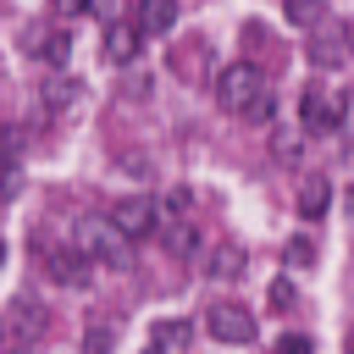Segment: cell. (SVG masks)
Masks as SVG:
<instances>
[{
  "mask_svg": "<svg viewBox=\"0 0 354 354\" xmlns=\"http://www.w3.org/2000/svg\"><path fill=\"white\" fill-rule=\"evenodd\" d=\"M77 249L94 260V266H111V271H127L133 266V238H122L111 227V216H83L77 221Z\"/></svg>",
  "mask_w": 354,
  "mask_h": 354,
  "instance_id": "6da1fadb",
  "label": "cell"
},
{
  "mask_svg": "<svg viewBox=\"0 0 354 354\" xmlns=\"http://www.w3.org/2000/svg\"><path fill=\"white\" fill-rule=\"evenodd\" d=\"M343 116H348L343 88H332V83H304V94H299V122H304V133H310V138L337 133V127H343Z\"/></svg>",
  "mask_w": 354,
  "mask_h": 354,
  "instance_id": "7a4b0ae2",
  "label": "cell"
},
{
  "mask_svg": "<svg viewBox=\"0 0 354 354\" xmlns=\"http://www.w3.org/2000/svg\"><path fill=\"white\" fill-rule=\"evenodd\" d=\"M266 88V77H260V66L254 61H232V66H221L216 72V105L221 111H232V116H243L249 111V100Z\"/></svg>",
  "mask_w": 354,
  "mask_h": 354,
  "instance_id": "3957f363",
  "label": "cell"
},
{
  "mask_svg": "<svg viewBox=\"0 0 354 354\" xmlns=\"http://www.w3.org/2000/svg\"><path fill=\"white\" fill-rule=\"evenodd\" d=\"M205 332L216 337V343H254V310L249 304H238V299H216L210 310H205Z\"/></svg>",
  "mask_w": 354,
  "mask_h": 354,
  "instance_id": "277c9868",
  "label": "cell"
},
{
  "mask_svg": "<svg viewBox=\"0 0 354 354\" xmlns=\"http://www.w3.org/2000/svg\"><path fill=\"white\" fill-rule=\"evenodd\" d=\"M348 39H354V28L348 22H315V39H310V66H321V72H332V66H343L348 61Z\"/></svg>",
  "mask_w": 354,
  "mask_h": 354,
  "instance_id": "5b68a950",
  "label": "cell"
},
{
  "mask_svg": "<svg viewBox=\"0 0 354 354\" xmlns=\"http://www.w3.org/2000/svg\"><path fill=\"white\" fill-rule=\"evenodd\" d=\"M111 227H116L122 238H149V232L160 227V210H155V199H149V194H127V199H116Z\"/></svg>",
  "mask_w": 354,
  "mask_h": 354,
  "instance_id": "8992f818",
  "label": "cell"
},
{
  "mask_svg": "<svg viewBox=\"0 0 354 354\" xmlns=\"http://www.w3.org/2000/svg\"><path fill=\"white\" fill-rule=\"evenodd\" d=\"M88 254L83 249H50V260H44V277L55 282V288H88Z\"/></svg>",
  "mask_w": 354,
  "mask_h": 354,
  "instance_id": "52a82bcc",
  "label": "cell"
},
{
  "mask_svg": "<svg viewBox=\"0 0 354 354\" xmlns=\"http://www.w3.org/2000/svg\"><path fill=\"white\" fill-rule=\"evenodd\" d=\"M138 39H155V33H171L177 28V0H138Z\"/></svg>",
  "mask_w": 354,
  "mask_h": 354,
  "instance_id": "ba28073f",
  "label": "cell"
},
{
  "mask_svg": "<svg viewBox=\"0 0 354 354\" xmlns=\"http://www.w3.org/2000/svg\"><path fill=\"white\" fill-rule=\"evenodd\" d=\"M133 55H138V28H133V22H111V28H105V61L127 66Z\"/></svg>",
  "mask_w": 354,
  "mask_h": 354,
  "instance_id": "9c48e42d",
  "label": "cell"
},
{
  "mask_svg": "<svg viewBox=\"0 0 354 354\" xmlns=\"http://www.w3.org/2000/svg\"><path fill=\"white\" fill-rule=\"evenodd\" d=\"M205 277H216V282H238V277H243V249H238V243H221V249H210V266H205Z\"/></svg>",
  "mask_w": 354,
  "mask_h": 354,
  "instance_id": "30bf717a",
  "label": "cell"
},
{
  "mask_svg": "<svg viewBox=\"0 0 354 354\" xmlns=\"http://www.w3.org/2000/svg\"><path fill=\"white\" fill-rule=\"evenodd\" d=\"M326 205H332L326 177H310V183L299 188V216H304V221H321V216H326Z\"/></svg>",
  "mask_w": 354,
  "mask_h": 354,
  "instance_id": "8fae6325",
  "label": "cell"
},
{
  "mask_svg": "<svg viewBox=\"0 0 354 354\" xmlns=\"http://www.w3.org/2000/svg\"><path fill=\"white\" fill-rule=\"evenodd\" d=\"M77 94H83V83L61 72V77L44 83V111H66V105H77Z\"/></svg>",
  "mask_w": 354,
  "mask_h": 354,
  "instance_id": "7c38bea8",
  "label": "cell"
},
{
  "mask_svg": "<svg viewBox=\"0 0 354 354\" xmlns=\"http://www.w3.org/2000/svg\"><path fill=\"white\" fill-rule=\"evenodd\" d=\"M6 332H11V337H33V332H44V315H39L28 299H17L11 315H6Z\"/></svg>",
  "mask_w": 354,
  "mask_h": 354,
  "instance_id": "4fadbf2b",
  "label": "cell"
},
{
  "mask_svg": "<svg viewBox=\"0 0 354 354\" xmlns=\"http://www.w3.org/2000/svg\"><path fill=\"white\" fill-rule=\"evenodd\" d=\"M188 343H194L188 321H155V348H188Z\"/></svg>",
  "mask_w": 354,
  "mask_h": 354,
  "instance_id": "5bb4252c",
  "label": "cell"
},
{
  "mask_svg": "<svg viewBox=\"0 0 354 354\" xmlns=\"http://www.w3.org/2000/svg\"><path fill=\"white\" fill-rule=\"evenodd\" d=\"M282 11H288L293 28H315V22H326V0H288Z\"/></svg>",
  "mask_w": 354,
  "mask_h": 354,
  "instance_id": "9a60e30c",
  "label": "cell"
},
{
  "mask_svg": "<svg viewBox=\"0 0 354 354\" xmlns=\"http://www.w3.org/2000/svg\"><path fill=\"white\" fill-rule=\"evenodd\" d=\"M39 55L50 61V66H66V55H72V33H44V44H39Z\"/></svg>",
  "mask_w": 354,
  "mask_h": 354,
  "instance_id": "2e32d148",
  "label": "cell"
},
{
  "mask_svg": "<svg viewBox=\"0 0 354 354\" xmlns=\"http://www.w3.org/2000/svg\"><path fill=\"white\" fill-rule=\"evenodd\" d=\"M22 144H28V127L6 122V127H0V160H17V155H22Z\"/></svg>",
  "mask_w": 354,
  "mask_h": 354,
  "instance_id": "e0dca14e",
  "label": "cell"
},
{
  "mask_svg": "<svg viewBox=\"0 0 354 354\" xmlns=\"http://www.w3.org/2000/svg\"><path fill=\"white\" fill-rule=\"evenodd\" d=\"M277 116V94L271 88H260L254 100H249V111H243V122H271Z\"/></svg>",
  "mask_w": 354,
  "mask_h": 354,
  "instance_id": "ac0fdd59",
  "label": "cell"
},
{
  "mask_svg": "<svg viewBox=\"0 0 354 354\" xmlns=\"http://www.w3.org/2000/svg\"><path fill=\"white\" fill-rule=\"evenodd\" d=\"M271 144H277V160H299V149H304V138H299V133H288V127H277V138H271Z\"/></svg>",
  "mask_w": 354,
  "mask_h": 354,
  "instance_id": "d6986e66",
  "label": "cell"
},
{
  "mask_svg": "<svg viewBox=\"0 0 354 354\" xmlns=\"http://www.w3.org/2000/svg\"><path fill=\"white\" fill-rule=\"evenodd\" d=\"M282 260H288V266H310V260H315V243H310V238H293V243L282 249Z\"/></svg>",
  "mask_w": 354,
  "mask_h": 354,
  "instance_id": "ffe728a7",
  "label": "cell"
},
{
  "mask_svg": "<svg viewBox=\"0 0 354 354\" xmlns=\"http://www.w3.org/2000/svg\"><path fill=\"white\" fill-rule=\"evenodd\" d=\"M166 249H171V254H194V227L183 221L177 232H166Z\"/></svg>",
  "mask_w": 354,
  "mask_h": 354,
  "instance_id": "44dd1931",
  "label": "cell"
},
{
  "mask_svg": "<svg viewBox=\"0 0 354 354\" xmlns=\"http://www.w3.org/2000/svg\"><path fill=\"white\" fill-rule=\"evenodd\" d=\"M22 188V171H17V160H0V199H11Z\"/></svg>",
  "mask_w": 354,
  "mask_h": 354,
  "instance_id": "7402d4cb",
  "label": "cell"
},
{
  "mask_svg": "<svg viewBox=\"0 0 354 354\" xmlns=\"http://www.w3.org/2000/svg\"><path fill=\"white\" fill-rule=\"evenodd\" d=\"M271 304H277V310H293V282H288V277L271 282Z\"/></svg>",
  "mask_w": 354,
  "mask_h": 354,
  "instance_id": "603a6c76",
  "label": "cell"
},
{
  "mask_svg": "<svg viewBox=\"0 0 354 354\" xmlns=\"http://www.w3.org/2000/svg\"><path fill=\"white\" fill-rule=\"evenodd\" d=\"M50 6H55V17H61V22H72V17H83L94 0H50Z\"/></svg>",
  "mask_w": 354,
  "mask_h": 354,
  "instance_id": "cb8c5ba5",
  "label": "cell"
},
{
  "mask_svg": "<svg viewBox=\"0 0 354 354\" xmlns=\"http://www.w3.org/2000/svg\"><path fill=\"white\" fill-rule=\"evenodd\" d=\"M277 354H310V337H304V332H288V337L277 343Z\"/></svg>",
  "mask_w": 354,
  "mask_h": 354,
  "instance_id": "d4e9b609",
  "label": "cell"
},
{
  "mask_svg": "<svg viewBox=\"0 0 354 354\" xmlns=\"http://www.w3.org/2000/svg\"><path fill=\"white\" fill-rule=\"evenodd\" d=\"M88 354H111V332H105V326L88 332Z\"/></svg>",
  "mask_w": 354,
  "mask_h": 354,
  "instance_id": "484cf974",
  "label": "cell"
},
{
  "mask_svg": "<svg viewBox=\"0 0 354 354\" xmlns=\"http://www.w3.org/2000/svg\"><path fill=\"white\" fill-rule=\"evenodd\" d=\"M166 210H171V216L188 210V188H171V194H166Z\"/></svg>",
  "mask_w": 354,
  "mask_h": 354,
  "instance_id": "4316f807",
  "label": "cell"
},
{
  "mask_svg": "<svg viewBox=\"0 0 354 354\" xmlns=\"http://www.w3.org/2000/svg\"><path fill=\"white\" fill-rule=\"evenodd\" d=\"M6 354H33V348H28V343H17V348H6Z\"/></svg>",
  "mask_w": 354,
  "mask_h": 354,
  "instance_id": "83f0119b",
  "label": "cell"
},
{
  "mask_svg": "<svg viewBox=\"0 0 354 354\" xmlns=\"http://www.w3.org/2000/svg\"><path fill=\"white\" fill-rule=\"evenodd\" d=\"M144 354H166V348H155V343H149V348H144Z\"/></svg>",
  "mask_w": 354,
  "mask_h": 354,
  "instance_id": "f1b7e54d",
  "label": "cell"
},
{
  "mask_svg": "<svg viewBox=\"0 0 354 354\" xmlns=\"http://www.w3.org/2000/svg\"><path fill=\"white\" fill-rule=\"evenodd\" d=\"M0 266H6V238H0Z\"/></svg>",
  "mask_w": 354,
  "mask_h": 354,
  "instance_id": "f546056e",
  "label": "cell"
},
{
  "mask_svg": "<svg viewBox=\"0 0 354 354\" xmlns=\"http://www.w3.org/2000/svg\"><path fill=\"white\" fill-rule=\"evenodd\" d=\"M348 216H354V194H348Z\"/></svg>",
  "mask_w": 354,
  "mask_h": 354,
  "instance_id": "4dcf8cb0",
  "label": "cell"
},
{
  "mask_svg": "<svg viewBox=\"0 0 354 354\" xmlns=\"http://www.w3.org/2000/svg\"><path fill=\"white\" fill-rule=\"evenodd\" d=\"M348 354H354V337H348Z\"/></svg>",
  "mask_w": 354,
  "mask_h": 354,
  "instance_id": "1f68e13d",
  "label": "cell"
}]
</instances>
